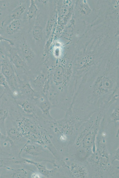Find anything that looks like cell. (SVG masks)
Returning a JSON list of instances; mask_svg holds the SVG:
<instances>
[{"mask_svg":"<svg viewBox=\"0 0 119 178\" xmlns=\"http://www.w3.org/2000/svg\"><path fill=\"white\" fill-rule=\"evenodd\" d=\"M2 170L0 171V177H1V173Z\"/></svg>","mask_w":119,"mask_h":178,"instance_id":"4dcf8cb0","label":"cell"},{"mask_svg":"<svg viewBox=\"0 0 119 178\" xmlns=\"http://www.w3.org/2000/svg\"><path fill=\"white\" fill-rule=\"evenodd\" d=\"M4 7H3L0 1V16H1L3 9H4Z\"/></svg>","mask_w":119,"mask_h":178,"instance_id":"f1b7e54d","label":"cell"},{"mask_svg":"<svg viewBox=\"0 0 119 178\" xmlns=\"http://www.w3.org/2000/svg\"><path fill=\"white\" fill-rule=\"evenodd\" d=\"M21 160L15 162L17 163H27L34 166L40 174L46 178H51L54 177L56 174L58 169L55 168L52 169H48L46 166L41 163L33 161L29 159L20 157Z\"/></svg>","mask_w":119,"mask_h":178,"instance_id":"7c38bea8","label":"cell"},{"mask_svg":"<svg viewBox=\"0 0 119 178\" xmlns=\"http://www.w3.org/2000/svg\"><path fill=\"white\" fill-rule=\"evenodd\" d=\"M48 69L41 70L29 80L28 81L34 90L42 92L44 84L48 78Z\"/></svg>","mask_w":119,"mask_h":178,"instance_id":"8fae6325","label":"cell"},{"mask_svg":"<svg viewBox=\"0 0 119 178\" xmlns=\"http://www.w3.org/2000/svg\"><path fill=\"white\" fill-rule=\"evenodd\" d=\"M115 160L119 161V148L115 150L112 158L111 162L113 164Z\"/></svg>","mask_w":119,"mask_h":178,"instance_id":"484cf974","label":"cell"},{"mask_svg":"<svg viewBox=\"0 0 119 178\" xmlns=\"http://www.w3.org/2000/svg\"><path fill=\"white\" fill-rule=\"evenodd\" d=\"M32 33L33 38L36 41L40 42L43 40V28L39 24H36L34 26L32 30Z\"/></svg>","mask_w":119,"mask_h":178,"instance_id":"44dd1931","label":"cell"},{"mask_svg":"<svg viewBox=\"0 0 119 178\" xmlns=\"http://www.w3.org/2000/svg\"><path fill=\"white\" fill-rule=\"evenodd\" d=\"M12 117H14L17 128L23 137L28 141L38 144L48 150L55 158L59 155L51 140L47 131L41 125L36 118L19 111Z\"/></svg>","mask_w":119,"mask_h":178,"instance_id":"277c9868","label":"cell"},{"mask_svg":"<svg viewBox=\"0 0 119 178\" xmlns=\"http://www.w3.org/2000/svg\"><path fill=\"white\" fill-rule=\"evenodd\" d=\"M80 162V161H79ZM79 161L73 160L67 164L68 170L73 177L75 178H86L89 177V171L86 166Z\"/></svg>","mask_w":119,"mask_h":178,"instance_id":"4fadbf2b","label":"cell"},{"mask_svg":"<svg viewBox=\"0 0 119 178\" xmlns=\"http://www.w3.org/2000/svg\"><path fill=\"white\" fill-rule=\"evenodd\" d=\"M34 101L41 110L43 118L46 122L55 120L50 114V110L53 107L46 96L43 94Z\"/></svg>","mask_w":119,"mask_h":178,"instance_id":"30bf717a","label":"cell"},{"mask_svg":"<svg viewBox=\"0 0 119 178\" xmlns=\"http://www.w3.org/2000/svg\"><path fill=\"white\" fill-rule=\"evenodd\" d=\"M22 24V21L20 18L12 20L5 28L6 33L8 35L16 33L20 30Z\"/></svg>","mask_w":119,"mask_h":178,"instance_id":"ac0fdd59","label":"cell"},{"mask_svg":"<svg viewBox=\"0 0 119 178\" xmlns=\"http://www.w3.org/2000/svg\"><path fill=\"white\" fill-rule=\"evenodd\" d=\"M119 74L116 66L102 67L82 80L68 109L87 120L119 95Z\"/></svg>","mask_w":119,"mask_h":178,"instance_id":"6da1fadb","label":"cell"},{"mask_svg":"<svg viewBox=\"0 0 119 178\" xmlns=\"http://www.w3.org/2000/svg\"><path fill=\"white\" fill-rule=\"evenodd\" d=\"M103 109L92 114L80 126L68 151L73 160H86L95 148L97 135L102 123Z\"/></svg>","mask_w":119,"mask_h":178,"instance_id":"3957f363","label":"cell"},{"mask_svg":"<svg viewBox=\"0 0 119 178\" xmlns=\"http://www.w3.org/2000/svg\"><path fill=\"white\" fill-rule=\"evenodd\" d=\"M2 41H5L9 42L12 45H14V43L11 40L6 38L0 34V42Z\"/></svg>","mask_w":119,"mask_h":178,"instance_id":"4316f807","label":"cell"},{"mask_svg":"<svg viewBox=\"0 0 119 178\" xmlns=\"http://www.w3.org/2000/svg\"><path fill=\"white\" fill-rule=\"evenodd\" d=\"M53 23V19L50 17L48 19L46 26V34L47 38L50 34Z\"/></svg>","mask_w":119,"mask_h":178,"instance_id":"cb8c5ba5","label":"cell"},{"mask_svg":"<svg viewBox=\"0 0 119 178\" xmlns=\"http://www.w3.org/2000/svg\"><path fill=\"white\" fill-rule=\"evenodd\" d=\"M0 85L4 88V91L9 94L13 96L12 92L9 88L6 78L1 71L0 66Z\"/></svg>","mask_w":119,"mask_h":178,"instance_id":"603a6c76","label":"cell"},{"mask_svg":"<svg viewBox=\"0 0 119 178\" xmlns=\"http://www.w3.org/2000/svg\"><path fill=\"white\" fill-rule=\"evenodd\" d=\"M4 151L2 149L1 144V140H0V154H2L4 153Z\"/></svg>","mask_w":119,"mask_h":178,"instance_id":"f546056e","label":"cell"},{"mask_svg":"<svg viewBox=\"0 0 119 178\" xmlns=\"http://www.w3.org/2000/svg\"><path fill=\"white\" fill-rule=\"evenodd\" d=\"M105 134L100 129L97 135L95 149L86 161L91 169L92 177H103L104 175L115 177V167L110 159L106 143Z\"/></svg>","mask_w":119,"mask_h":178,"instance_id":"5b68a950","label":"cell"},{"mask_svg":"<svg viewBox=\"0 0 119 178\" xmlns=\"http://www.w3.org/2000/svg\"><path fill=\"white\" fill-rule=\"evenodd\" d=\"M103 120H104V119H103ZM104 124H105V123H104Z\"/></svg>","mask_w":119,"mask_h":178,"instance_id":"1f68e13d","label":"cell"},{"mask_svg":"<svg viewBox=\"0 0 119 178\" xmlns=\"http://www.w3.org/2000/svg\"><path fill=\"white\" fill-rule=\"evenodd\" d=\"M8 158H4L0 155V171L6 167V161Z\"/></svg>","mask_w":119,"mask_h":178,"instance_id":"d4e9b609","label":"cell"},{"mask_svg":"<svg viewBox=\"0 0 119 178\" xmlns=\"http://www.w3.org/2000/svg\"><path fill=\"white\" fill-rule=\"evenodd\" d=\"M42 146L28 141L21 149L19 155L22 153L33 157L40 156L45 150Z\"/></svg>","mask_w":119,"mask_h":178,"instance_id":"9a60e30c","label":"cell"},{"mask_svg":"<svg viewBox=\"0 0 119 178\" xmlns=\"http://www.w3.org/2000/svg\"><path fill=\"white\" fill-rule=\"evenodd\" d=\"M104 123H105V122H104ZM103 127H104V126H103Z\"/></svg>","mask_w":119,"mask_h":178,"instance_id":"d6a6232c","label":"cell"},{"mask_svg":"<svg viewBox=\"0 0 119 178\" xmlns=\"http://www.w3.org/2000/svg\"><path fill=\"white\" fill-rule=\"evenodd\" d=\"M1 99V103L0 106V130L6 135L5 122L9 115L8 94L4 92Z\"/></svg>","mask_w":119,"mask_h":178,"instance_id":"5bb4252c","label":"cell"},{"mask_svg":"<svg viewBox=\"0 0 119 178\" xmlns=\"http://www.w3.org/2000/svg\"><path fill=\"white\" fill-rule=\"evenodd\" d=\"M0 140L1 141H7L9 142V140L6 135L3 134L0 130Z\"/></svg>","mask_w":119,"mask_h":178,"instance_id":"83f0119b","label":"cell"},{"mask_svg":"<svg viewBox=\"0 0 119 178\" xmlns=\"http://www.w3.org/2000/svg\"><path fill=\"white\" fill-rule=\"evenodd\" d=\"M7 169L11 171L12 173L10 177L12 178H26L28 176V172L26 170L23 169H12L9 167H5Z\"/></svg>","mask_w":119,"mask_h":178,"instance_id":"ffe728a7","label":"cell"},{"mask_svg":"<svg viewBox=\"0 0 119 178\" xmlns=\"http://www.w3.org/2000/svg\"><path fill=\"white\" fill-rule=\"evenodd\" d=\"M85 121L68 109L62 119L48 123L54 132L59 136L61 141L66 143L67 150L73 142L79 128Z\"/></svg>","mask_w":119,"mask_h":178,"instance_id":"8992f818","label":"cell"},{"mask_svg":"<svg viewBox=\"0 0 119 178\" xmlns=\"http://www.w3.org/2000/svg\"><path fill=\"white\" fill-rule=\"evenodd\" d=\"M38 10L35 1L31 0L27 12V17L29 20H31L35 17L37 14Z\"/></svg>","mask_w":119,"mask_h":178,"instance_id":"7402d4cb","label":"cell"},{"mask_svg":"<svg viewBox=\"0 0 119 178\" xmlns=\"http://www.w3.org/2000/svg\"><path fill=\"white\" fill-rule=\"evenodd\" d=\"M14 99L24 114L33 116L38 120L40 119L43 118L41 110L34 101L20 97Z\"/></svg>","mask_w":119,"mask_h":178,"instance_id":"ba28073f","label":"cell"},{"mask_svg":"<svg viewBox=\"0 0 119 178\" xmlns=\"http://www.w3.org/2000/svg\"><path fill=\"white\" fill-rule=\"evenodd\" d=\"M21 56L29 66L34 60L36 55L25 41L23 42L20 46Z\"/></svg>","mask_w":119,"mask_h":178,"instance_id":"2e32d148","label":"cell"},{"mask_svg":"<svg viewBox=\"0 0 119 178\" xmlns=\"http://www.w3.org/2000/svg\"><path fill=\"white\" fill-rule=\"evenodd\" d=\"M49 89L47 97L53 108L65 112L70 107L77 89L73 67L59 64L48 69Z\"/></svg>","mask_w":119,"mask_h":178,"instance_id":"7a4b0ae2","label":"cell"},{"mask_svg":"<svg viewBox=\"0 0 119 178\" xmlns=\"http://www.w3.org/2000/svg\"><path fill=\"white\" fill-rule=\"evenodd\" d=\"M26 4L24 3L19 4L12 11L9 16L12 20L20 18L26 9Z\"/></svg>","mask_w":119,"mask_h":178,"instance_id":"d6986e66","label":"cell"},{"mask_svg":"<svg viewBox=\"0 0 119 178\" xmlns=\"http://www.w3.org/2000/svg\"><path fill=\"white\" fill-rule=\"evenodd\" d=\"M19 89V95L16 98L20 97L34 101L44 94L42 92L34 90L28 81L21 80Z\"/></svg>","mask_w":119,"mask_h":178,"instance_id":"9c48e42d","label":"cell"},{"mask_svg":"<svg viewBox=\"0 0 119 178\" xmlns=\"http://www.w3.org/2000/svg\"><path fill=\"white\" fill-rule=\"evenodd\" d=\"M5 134L11 144L23 137L17 128L14 127L9 128L6 130Z\"/></svg>","mask_w":119,"mask_h":178,"instance_id":"e0dca14e","label":"cell"},{"mask_svg":"<svg viewBox=\"0 0 119 178\" xmlns=\"http://www.w3.org/2000/svg\"><path fill=\"white\" fill-rule=\"evenodd\" d=\"M0 66L1 72L4 76L14 98L19 94V86L21 80L9 57L0 48Z\"/></svg>","mask_w":119,"mask_h":178,"instance_id":"52a82bcc","label":"cell"}]
</instances>
